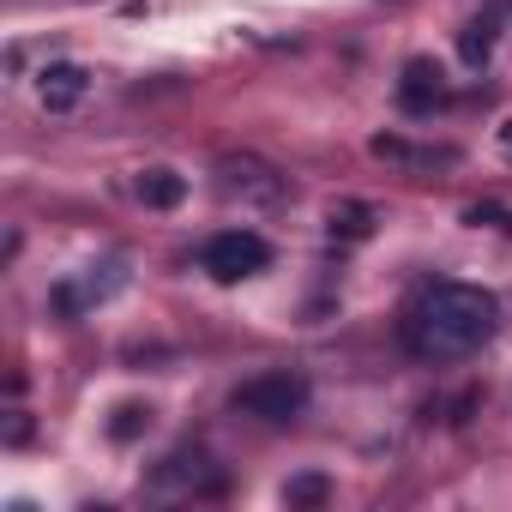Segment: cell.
Returning <instances> with one entry per match:
<instances>
[{
  "instance_id": "cell-1",
  "label": "cell",
  "mask_w": 512,
  "mask_h": 512,
  "mask_svg": "<svg viewBox=\"0 0 512 512\" xmlns=\"http://www.w3.org/2000/svg\"><path fill=\"white\" fill-rule=\"evenodd\" d=\"M500 332V302L482 284H428L404 314V344L422 362H458Z\"/></svg>"
},
{
  "instance_id": "cell-2",
  "label": "cell",
  "mask_w": 512,
  "mask_h": 512,
  "mask_svg": "<svg viewBox=\"0 0 512 512\" xmlns=\"http://www.w3.org/2000/svg\"><path fill=\"white\" fill-rule=\"evenodd\" d=\"M235 410L241 416H260V422H296L308 410V380L278 368V374H260V380H247L235 386Z\"/></svg>"
},
{
  "instance_id": "cell-3",
  "label": "cell",
  "mask_w": 512,
  "mask_h": 512,
  "mask_svg": "<svg viewBox=\"0 0 512 512\" xmlns=\"http://www.w3.org/2000/svg\"><path fill=\"white\" fill-rule=\"evenodd\" d=\"M199 266H205L217 284H241V278H253V272L272 266V247H266V235H253V229H223V235L205 241Z\"/></svg>"
},
{
  "instance_id": "cell-4",
  "label": "cell",
  "mask_w": 512,
  "mask_h": 512,
  "mask_svg": "<svg viewBox=\"0 0 512 512\" xmlns=\"http://www.w3.org/2000/svg\"><path fill=\"white\" fill-rule=\"evenodd\" d=\"M217 193L223 199H241V205H284L290 199V181L266 157H223L217 163Z\"/></svg>"
},
{
  "instance_id": "cell-5",
  "label": "cell",
  "mask_w": 512,
  "mask_h": 512,
  "mask_svg": "<svg viewBox=\"0 0 512 512\" xmlns=\"http://www.w3.org/2000/svg\"><path fill=\"white\" fill-rule=\"evenodd\" d=\"M127 284V266L121 260H103V266H85V278H73V284H61L55 290V308L73 320V314H85L91 302H109L115 290Z\"/></svg>"
},
{
  "instance_id": "cell-6",
  "label": "cell",
  "mask_w": 512,
  "mask_h": 512,
  "mask_svg": "<svg viewBox=\"0 0 512 512\" xmlns=\"http://www.w3.org/2000/svg\"><path fill=\"white\" fill-rule=\"evenodd\" d=\"M163 494H211L223 476H217V464L205 458V452H193V446H181V452H169L163 464H157V476H151Z\"/></svg>"
},
{
  "instance_id": "cell-7",
  "label": "cell",
  "mask_w": 512,
  "mask_h": 512,
  "mask_svg": "<svg viewBox=\"0 0 512 512\" xmlns=\"http://www.w3.org/2000/svg\"><path fill=\"white\" fill-rule=\"evenodd\" d=\"M85 91H91V73H85V67H73V61H49V67L37 73V97H43V109H49V115L79 109V103H85Z\"/></svg>"
},
{
  "instance_id": "cell-8",
  "label": "cell",
  "mask_w": 512,
  "mask_h": 512,
  "mask_svg": "<svg viewBox=\"0 0 512 512\" xmlns=\"http://www.w3.org/2000/svg\"><path fill=\"white\" fill-rule=\"evenodd\" d=\"M398 103H404V115H434V109L446 103L440 67H434V61H410L404 79H398Z\"/></svg>"
},
{
  "instance_id": "cell-9",
  "label": "cell",
  "mask_w": 512,
  "mask_h": 512,
  "mask_svg": "<svg viewBox=\"0 0 512 512\" xmlns=\"http://www.w3.org/2000/svg\"><path fill=\"white\" fill-rule=\"evenodd\" d=\"M494 31H500V13L482 7V13L458 31V61H464V67H488V55H494Z\"/></svg>"
},
{
  "instance_id": "cell-10",
  "label": "cell",
  "mask_w": 512,
  "mask_h": 512,
  "mask_svg": "<svg viewBox=\"0 0 512 512\" xmlns=\"http://www.w3.org/2000/svg\"><path fill=\"white\" fill-rule=\"evenodd\" d=\"M139 199H145L151 211H169V205H181V199H187V181H181L175 169H163V163H157V169H145V175H139Z\"/></svg>"
},
{
  "instance_id": "cell-11",
  "label": "cell",
  "mask_w": 512,
  "mask_h": 512,
  "mask_svg": "<svg viewBox=\"0 0 512 512\" xmlns=\"http://www.w3.org/2000/svg\"><path fill=\"white\" fill-rule=\"evenodd\" d=\"M145 428H151V404H121L109 422V440H139Z\"/></svg>"
},
{
  "instance_id": "cell-12",
  "label": "cell",
  "mask_w": 512,
  "mask_h": 512,
  "mask_svg": "<svg viewBox=\"0 0 512 512\" xmlns=\"http://www.w3.org/2000/svg\"><path fill=\"white\" fill-rule=\"evenodd\" d=\"M368 205H344V211H332V235H350V241H362L368 235Z\"/></svg>"
},
{
  "instance_id": "cell-13",
  "label": "cell",
  "mask_w": 512,
  "mask_h": 512,
  "mask_svg": "<svg viewBox=\"0 0 512 512\" xmlns=\"http://www.w3.org/2000/svg\"><path fill=\"white\" fill-rule=\"evenodd\" d=\"M284 500H290V506H320V500H326V476H296V482L284 488Z\"/></svg>"
},
{
  "instance_id": "cell-14",
  "label": "cell",
  "mask_w": 512,
  "mask_h": 512,
  "mask_svg": "<svg viewBox=\"0 0 512 512\" xmlns=\"http://www.w3.org/2000/svg\"><path fill=\"white\" fill-rule=\"evenodd\" d=\"M500 145H506V151H512V121H506V127H500Z\"/></svg>"
}]
</instances>
